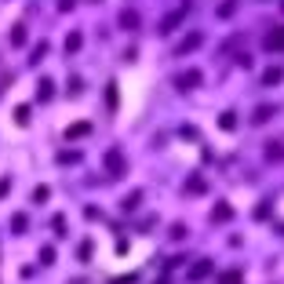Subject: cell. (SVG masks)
<instances>
[{"mask_svg": "<svg viewBox=\"0 0 284 284\" xmlns=\"http://www.w3.org/2000/svg\"><path fill=\"white\" fill-rule=\"evenodd\" d=\"M212 219H215V222H230V219H233V208H230V204H215Z\"/></svg>", "mask_w": 284, "mask_h": 284, "instance_id": "cell-8", "label": "cell"}, {"mask_svg": "<svg viewBox=\"0 0 284 284\" xmlns=\"http://www.w3.org/2000/svg\"><path fill=\"white\" fill-rule=\"evenodd\" d=\"M281 233H284V226H281Z\"/></svg>", "mask_w": 284, "mask_h": 284, "instance_id": "cell-29", "label": "cell"}, {"mask_svg": "<svg viewBox=\"0 0 284 284\" xmlns=\"http://www.w3.org/2000/svg\"><path fill=\"white\" fill-rule=\"evenodd\" d=\"M208 273H212V259H200L193 270H189V281H204Z\"/></svg>", "mask_w": 284, "mask_h": 284, "instance_id": "cell-7", "label": "cell"}, {"mask_svg": "<svg viewBox=\"0 0 284 284\" xmlns=\"http://www.w3.org/2000/svg\"><path fill=\"white\" fill-rule=\"evenodd\" d=\"M77 160H80L77 150H73V153H62V157H59V164H77Z\"/></svg>", "mask_w": 284, "mask_h": 284, "instance_id": "cell-21", "label": "cell"}, {"mask_svg": "<svg viewBox=\"0 0 284 284\" xmlns=\"http://www.w3.org/2000/svg\"><path fill=\"white\" fill-rule=\"evenodd\" d=\"M11 44H15V48L26 44V26H15V30H11Z\"/></svg>", "mask_w": 284, "mask_h": 284, "instance_id": "cell-17", "label": "cell"}, {"mask_svg": "<svg viewBox=\"0 0 284 284\" xmlns=\"http://www.w3.org/2000/svg\"><path fill=\"white\" fill-rule=\"evenodd\" d=\"M44 55H48V44H36V51L30 55V62H40V59H44Z\"/></svg>", "mask_w": 284, "mask_h": 284, "instance_id": "cell-20", "label": "cell"}, {"mask_svg": "<svg viewBox=\"0 0 284 284\" xmlns=\"http://www.w3.org/2000/svg\"><path fill=\"white\" fill-rule=\"evenodd\" d=\"M197 84H200V69L179 73V88H182V91H189V88H197Z\"/></svg>", "mask_w": 284, "mask_h": 284, "instance_id": "cell-6", "label": "cell"}, {"mask_svg": "<svg viewBox=\"0 0 284 284\" xmlns=\"http://www.w3.org/2000/svg\"><path fill=\"white\" fill-rule=\"evenodd\" d=\"M106 168H109V175H113V179H117V175H124V153L117 150V146L106 153Z\"/></svg>", "mask_w": 284, "mask_h": 284, "instance_id": "cell-3", "label": "cell"}, {"mask_svg": "<svg viewBox=\"0 0 284 284\" xmlns=\"http://www.w3.org/2000/svg\"><path fill=\"white\" fill-rule=\"evenodd\" d=\"M200 40H204V33H200V30H193V33H189V36H182V40H179V48H175V55H189V51H193V48H200Z\"/></svg>", "mask_w": 284, "mask_h": 284, "instance_id": "cell-4", "label": "cell"}, {"mask_svg": "<svg viewBox=\"0 0 284 284\" xmlns=\"http://www.w3.org/2000/svg\"><path fill=\"white\" fill-rule=\"evenodd\" d=\"M233 11H237V0H226V4L219 7V18H230Z\"/></svg>", "mask_w": 284, "mask_h": 284, "instance_id": "cell-19", "label": "cell"}, {"mask_svg": "<svg viewBox=\"0 0 284 284\" xmlns=\"http://www.w3.org/2000/svg\"><path fill=\"white\" fill-rule=\"evenodd\" d=\"M273 113H277V109H273V106H259V109H255V117H252V121H255V124H266V121H270Z\"/></svg>", "mask_w": 284, "mask_h": 284, "instance_id": "cell-11", "label": "cell"}, {"mask_svg": "<svg viewBox=\"0 0 284 284\" xmlns=\"http://www.w3.org/2000/svg\"><path fill=\"white\" fill-rule=\"evenodd\" d=\"M40 262H55V248H40Z\"/></svg>", "mask_w": 284, "mask_h": 284, "instance_id": "cell-25", "label": "cell"}, {"mask_svg": "<svg viewBox=\"0 0 284 284\" xmlns=\"http://www.w3.org/2000/svg\"><path fill=\"white\" fill-rule=\"evenodd\" d=\"M121 26H124V30H135V26H139V11H131V7L121 11Z\"/></svg>", "mask_w": 284, "mask_h": 284, "instance_id": "cell-9", "label": "cell"}, {"mask_svg": "<svg viewBox=\"0 0 284 284\" xmlns=\"http://www.w3.org/2000/svg\"><path fill=\"white\" fill-rule=\"evenodd\" d=\"M186 189H193V193H204V179H193V182H186Z\"/></svg>", "mask_w": 284, "mask_h": 284, "instance_id": "cell-23", "label": "cell"}, {"mask_svg": "<svg viewBox=\"0 0 284 284\" xmlns=\"http://www.w3.org/2000/svg\"><path fill=\"white\" fill-rule=\"evenodd\" d=\"M255 215H259V219H266V215H270V200H262V204L255 208Z\"/></svg>", "mask_w": 284, "mask_h": 284, "instance_id": "cell-27", "label": "cell"}, {"mask_svg": "<svg viewBox=\"0 0 284 284\" xmlns=\"http://www.w3.org/2000/svg\"><path fill=\"white\" fill-rule=\"evenodd\" d=\"M266 160H284V146L281 142H270L266 146Z\"/></svg>", "mask_w": 284, "mask_h": 284, "instance_id": "cell-13", "label": "cell"}, {"mask_svg": "<svg viewBox=\"0 0 284 284\" xmlns=\"http://www.w3.org/2000/svg\"><path fill=\"white\" fill-rule=\"evenodd\" d=\"M189 7H193V4H189V0H186V4H182V7H179V11H171L168 18H164V22L157 26V30H160V33H171V30H175V26L182 22V18H186V11H189Z\"/></svg>", "mask_w": 284, "mask_h": 284, "instance_id": "cell-2", "label": "cell"}, {"mask_svg": "<svg viewBox=\"0 0 284 284\" xmlns=\"http://www.w3.org/2000/svg\"><path fill=\"white\" fill-rule=\"evenodd\" d=\"M55 95V88H51V80H40V88H36V98L40 102H48V98Z\"/></svg>", "mask_w": 284, "mask_h": 284, "instance_id": "cell-14", "label": "cell"}, {"mask_svg": "<svg viewBox=\"0 0 284 284\" xmlns=\"http://www.w3.org/2000/svg\"><path fill=\"white\" fill-rule=\"evenodd\" d=\"M281 80H284V69L281 66H270L266 73H262V88H277Z\"/></svg>", "mask_w": 284, "mask_h": 284, "instance_id": "cell-5", "label": "cell"}, {"mask_svg": "<svg viewBox=\"0 0 284 284\" xmlns=\"http://www.w3.org/2000/svg\"><path fill=\"white\" fill-rule=\"evenodd\" d=\"M11 226H15V233H26V215H15Z\"/></svg>", "mask_w": 284, "mask_h": 284, "instance_id": "cell-22", "label": "cell"}, {"mask_svg": "<svg viewBox=\"0 0 284 284\" xmlns=\"http://www.w3.org/2000/svg\"><path fill=\"white\" fill-rule=\"evenodd\" d=\"M215 284H244V277H241V270H226Z\"/></svg>", "mask_w": 284, "mask_h": 284, "instance_id": "cell-10", "label": "cell"}, {"mask_svg": "<svg viewBox=\"0 0 284 284\" xmlns=\"http://www.w3.org/2000/svg\"><path fill=\"white\" fill-rule=\"evenodd\" d=\"M88 131H91V124H73L66 135H69V139H80V135H88Z\"/></svg>", "mask_w": 284, "mask_h": 284, "instance_id": "cell-18", "label": "cell"}, {"mask_svg": "<svg viewBox=\"0 0 284 284\" xmlns=\"http://www.w3.org/2000/svg\"><path fill=\"white\" fill-rule=\"evenodd\" d=\"M219 127H222V131H233V127H237V117L230 113V109H226V113L219 117Z\"/></svg>", "mask_w": 284, "mask_h": 284, "instance_id": "cell-16", "label": "cell"}, {"mask_svg": "<svg viewBox=\"0 0 284 284\" xmlns=\"http://www.w3.org/2000/svg\"><path fill=\"white\" fill-rule=\"evenodd\" d=\"M139 200H142V189L127 193V197H124V212H135V208H139Z\"/></svg>", "mask_w": 284, "mask_h": 284, "instance_id": "cell-15", "label": "cell"}, {"mask_svg": "<svg viewBox=\"0 0 284 284\" xmlns=\"http://www.w3.org/2000/svg\"><path fill=\"white\" fill-rule=\"evenodd\" d=\"M73 4H77V0H62V4H59V7H62V11H69V7H73Z\"/></svg>", "mask_w": 284, "mask_h": 284, "instance_id": "cell-28", "label": "cell"}, {"mask_svg": "<svg viewBox=\"0 0 284 284\" xmlns=\"http://www.w3.org/2000/svg\"><path fill=\"white\" fill-rule=\"evenodd\" d=\"M171 237H175V241H182V237H186V226L175 222V226H171Z\"/></svg>", "mask_w": 284, "mask_h": 284, "instance_id": "cell-24", "label": "cell"}, {"mask_svg": "<svg viewBox=\"0 0 284 284\" xmlns=\"http://www.w3.org/2000/svg\"><path fill=\"white\" fill-rule=\"evenodd\" d=\"M33 200H36V204H44V200H48V186H40V189H36Z\"/></svg>", "mask_w": 284, "mask_h": 284, "instance_id": "cell-26", "label": "cell"}, {"mask_svg": "<svg viewBox=\"0 0 284 284\" xmlns=\"http://www.w3.org/2000/svg\"><path fill=\"white\" fill-rule=\"evenodd\" d=\"M262 48L270 55H284V26H273V30L262 36Z\"/></svg>", "mask_w": 284, "mask_h": 284, "instance_id": "cell-1", "label": "cell"}, {"mask_svg": "<svg viewBox=\"0 0 284 284\" xmlns=\"http://www.w3.org/2000/svg\"><path fill=\"white\" fill-rule=\"evenodd\" d=\"M281 7H284V4H281Z\"/></svg>", "mask_w": 284, "mask_h": 284, "instance_id": "cell-30", "label": "cell"}, {"mask_svg": "<svg viewBox=\"0 0 284 284\" xmlns=\"http://www.w3.org/2000/svg\"><path fill=\"white\" fill-rule=\"evenodd\" d=\"M80 44H84V36H80L77 30H73V33L66 36V51H69V55H73V51H80Z\"/></svg>", "mask_w": 284, "mask_h": 284, "instance_id": "cell-12", "label": "cell"}]
</instances>
